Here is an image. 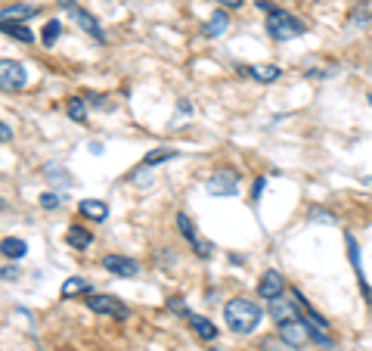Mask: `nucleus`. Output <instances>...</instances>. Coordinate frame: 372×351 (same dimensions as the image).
I'll return each instance as SVG.
<instances>
[{
    "label": "nucleus",
    "mask_w": 372,
    "mask_h": 351,
    "mask_svg": "<svg viewBox=\"0 0 372 351\" xmlns=\"http://www.w3.org/2000/svg\"><path fill=\"white\" fill-rule=\"evenodd\" d=\"M19 274H22V270H19L16 264H12V268H10V264H6V268H3V280H16Z\"/></svg>",
    "instance_id": "473e14b6"
},
{
    "label": "nucleus",
    "mask_w": 372,
    "mask_h": 351,
    "mask_svg": "<svg viewBox=\"0 0 372 351\" xmlns=\"http://www.w3.org/2000/svg\"><path fill=\"white\" fill-rule=\"evenodd\" d=\"M0 249H3V255H6V258H22L25 252H28V243H25V239H12V237H6L3 243H0Z\"/></svg>",
    "instance_id": "5701e85b"
},
{
    "label": "nucleus",
    "mask_w": 372,
    "mask_h": 351,
    "mask_svg": "<svg viewBox=\"0 0 372 351\" xmlns=\"http://www.w3.org/2000/svg\"><path fill=\"white\" fill-rule=\"evenodd\" d=\"M369 19H372V3H369V0H366V3H360V7H353L351 26H366Z\"/></svg>",
    "instance_id": "393cba45"
},
{
    "label": "nucleus",
    "mask_w": 372,
    "mask_h": 351,
    "mask_svg": "<svg viewBox=\"0 0 372 351\" xmlns=\"http://www.w3.org/2000/svg\"><path fill=\"white\" fill-rule=\"evenodd\" d=\"M90 283L84 280V277H68L65 283H62V299H74V295H81V292H90Z\"/></svg>",
    "instance_id": "6ab92c4d"
},
{
    "label": "nucleus",
    "mask_w": 372,
    "mask_h": 351,
    "mask_svg": "<svg viewBox=\"0 0 372 351\" xmlns=\"http://www.w3.org/2000/svg\"><path fill=\"white\" fill-rule=\"evenodd\" d=\"M43 171H47V177H50L53 183H65V187H72V183H74L72 177H68V171H65V168H59V165H47Z\"/></svg>",
    "instance_id": "a878e982"
},
{
    "label": "nucleus",
    "mask_w": 372,
    "mask_h": 351,
    "mask_svg": "<svg viewBox=\"0 0 372 351\" xmlns=\"http://www.w3.org/2000/svg\"><path fill=\"white\" fill-rule=\"evenodd\" d=\"M344 245H347V258H351V268L360 280V289H363V299L366 305H372V289H369V280H366V270H363V258H360V245H357V237L353 233H344Z\"/></svg>",
    "instance_id": "0eeeda50"
},
{
    "label": "nucleus",
    "mask_w": 372,
    "mask_h": 351,
    "mask_svg": "<svg viewBox=\"0 0 372 351\" xmlns=\"http://www.w3.org/2000/svg\"><path fill=\"white\" fill-rule=\"evenodd\" d=\"M41 205L47 208V212H56V208L62 205V196L59 193H41Z\"/></svg>",
    "instance_id": "cd10ccee"
},
{
    "label": "nucleus",
    "mask_w": 372,
    "mask_h": 351,
    "mask_svg": "<svg viewBox=\"0 0 372 351\" xmlns=\"http://www.w3.org/2000/svg\"><path fill=\"white\" fill-rule=\"evenodd\" d=\"M65 243H68V249L84 252L87 245H93V233L87 230V227H81V224H72L65 230Z\"/></svg>",
    "instance_id": "2eb2a0df"
},
{
    "label": "nucleus",
    "mask_w": 372,
    "mask_h": 351,
    "mask_svg": "<svg viewBox=\"0 0 372 351\" xmlns=\"http://www.w3.org/2000/svg\"><path fill=\"white\" fill-rule=\"evenodd\" d=\"M217 3H223V7H229V10H239L242 7V0H217Z\"/></svg>",
    "instance_id": "c9c22d12"
},
{
    "label": "nucleus",
    "mask_w": 372,
    "mask_h": 351,
    "mask_svg": "<svg viewBox=\"0 0 372 351\" xmlns=\"http://www.w3.org/2000/svg\"><path fill=\"white\" fill-rule=\"evenodd\" d=\"M177 230H180V237H183L186 243L192 245V252H196L198 258H211V255H214V243H211V239H205L202 233L196 230V224H192V218L186 212L177 214Z\"/></svg>",
    "instance_id": "20e7f679"
},
{
    "label": "nucleus",
    "mask_w": 372,
    "mask_h": 351,
    "mask_svg": "<svg viewBox=\"0 0 372 351\" xmlns=\"http://www.w3.org/2000/svg\"><path fill=\"white\" fill-rule=\"evenodd\" d=\"M254 7H258V10H264V13H273V10H276V7H273V3H270V0H254Z\"/></svg>",
    "instance_id": "72a5a7b5"
},
{
    "label": "nucleus",
    "mask_w": 372,
    "mask_h": 351,
    "mask_svg": "<svg viewBox=\"0 0 372 351\" xmlns=\"http://www.w3.org/2000/svg\"><path fill=\"white\" fill-rule=\"evenodd\" d=\"M183 317H186V323L192 326V332H196L198 339H205V342H214V339H217V326L211 323L208 317H202V314H192V311H186Z\"/></svg>",
    "instance_id": "ddd939ff"
},
{
    "label": "nucleus",
    "mask_w": 372,
    "mask_h": 351,
    "mask_svg": "<svg viewBox=\"0 0 372 351\" xmlns=\"http://www.w3.org/2000/svg\"><path fill=\"white\" fill-rule=\"evenodd\" d=\"M25 81H28V75H25L22 63H10V59L0 63V84H3V90H22Z\"/></svg>",
    "instance_id": "1a4fd4ad"
},
{
    "label": "nucleus",
    "mask_w": 372,
    "mask_h": 351,
    "mask_svg": "<svg viewBox=\"0 0 372 351\" xmlns=\"http://www.w3.org/2000/svg\"><path fill=\"white\" fill-rule=\"evenodd\" d=\"M41 13V7L34 3H12V7H3V22H19V19H31V16Z\"/></svg>",
    "instance_id": "f3484780"
},
{
    "label": "nucleus",
    "mask_w": 372,
    "mask_h": 351,
    "mask_svg": "<svg viewBox=\"0 0 372 351\" xmlns=\"http://www.w3.org/2000/svg\"><path fill=\"white\" fill-rule=\"evenodd\" d=\"M239 183H242L239 171H214V174L205 181V187H208L211 196H220V199H227V196H236Z\"/></svg>",
    "instance_id": "39448f33"
},
{
    "label": "nucleus",
    "mask_w": 372,
    "mask_h": 351,
    "mask_svg": "<svg viewBox=\"0 0 372 351\" xmlns=\"http://www.w3.org/2000/svg\"><path fill=\"white\" fill-rule=\"evenodd\" d=\"M3 34L12 41H22V44H31L34 41V32L28 26H19V22H3Z\"/></svg>",
    "instance_id": "aec40b11"
},
{
    "label": "nucleus",
    "mask_w": 372,
    "mask_h": 351,
    "mask_svg": "<svg viewBox=\"0 0 372 351\" xmlns=\"http://www.w3.org/2000/svg\"><path fill=\"white\" fill-rule=\"evenodd\" d=\"M307 218L310 221H320V224H335V214H329L326 208H310Z\"/></svg>",
    "instance_id": "c85d7f7f"
},
{
    "label": "nucleus",
    "mask_w": 372,
    "mask_h": 351,
    "mask_svg": "<svg viewBox=\"0 0 372 351\" xmlns=\"http://www.w3.org/2000/svg\"><path fill=\"white\" fill-rule=\"evenodd\" d=\"M84 301H87V308H90L93 314H112V317H118V320L130 317L127 305H121L115 295H90V299H84Z\"/></svg>",
    "instance_id": "6e6552de"
},
{
    "label": "nucleus",
    "mask_w": 372,
    "mask_h": 351,
    "mask_svg": "<svg viewBox=\"0 0 372 351\" xmlns=\"http://www.w3.org/2000/svg\"><path fill=\"white\" fill-rule=\"evenodd\" d=\"M279 326V339H282L289 348H304L310 342V326L307 320H285V323H276Z\"/></svg>",
    "instance_id": "423d86ee"
},
{
    "label": "nucleus",
    "mask_w": 372,
    "mask_h": 351,
    "mask_svg": "<svg viewBox=\"0 0 372 351\" xmlns=\"http://www.w3.org/2000/svg\"><path fill=\"white\" fill-rule=\"evenodd\" d=\"M298 301L295 299H285V295H279V299L270 301V317L276 320V323H285V320H298Z\"/></svg>",
    "instance_id": "f8f14e48"
},
{
    "label": "nucleus",
    "mask_w": 372,
    "mask_h": 351,
    "mask_svg": "<svg viewBox=\"0 0 372 351\" xmlns=\"http://www.w3.org/2000/svg\"><path fill=\"white\" fill-rule=\"evenodd\" d=\"M103 268L109 270V274H115V277H124V280H130V277L140 274V261H134V258H127V255H105Z\"/></svg>",
    "instance_id": "9d476101"
},
{
    "label": "nucleus",
    "mask_w": 372,
    "mask_h": 351,
    "mask_svg": "<svg viewBox=\"0 0 372 351\" xmlns=\"http://www.w3.org/2000/svg\"><path fill=\"white\" fill-rule=\"evenodd\" d=\"M59 32H62V22H59V19H50L47 26H43V34H41L43 47H53L56 38H59Z\"/></svg>",
    "instance_id": "b1692460"
},
{
    "label": "nucleus",
    "mask_w": 372,
    "mask_h": 351,
    "mask_svg": "<svg viewBox=\"0 0 372 351\" xmlns=\"http://www.w3.org/2000/svg\"><path fill=\"white\" fill-rule=\"evenodd\" d=\"M369 106H372V97H369Z\"/></svg>",
    "instance_id": "e433bc0d"
},
{
    "label": "nucleus",
    "mask_w": 372,
    "mask_h": 351,
    "mask_svg": "<svg viewBox=\"0 0 372 351\" xmlns=\"http://www.w3.org/2000/svg\"><path fill=\"white\" fill-rule=\"evenodd\" d=\"M0 137H3V143H10V137H12V134H10V125H6V121L0 125Z\"/></svg>",
    "instance_id": "f704fd0d"
},
{
    "label": "nucleus",
    "mask_w": 372,
    "mask_h": 351,
    "mask_svg": "<svg viewBox=\"0 0 372 351\" xmlns=\"http://www.w3.org/2000/svg\"><path fill=\"white\" fill-rule=\"evenodd\" d=\"M239 75H248V78H254V81L258 84H273L276 81L279 75H282V72H279V66H242L239 69Z\"/></svg>",
    "instance_id": "dca6fc26"
},
{
    "label": "nucleus",
    "mask_w": 372,
    "mask_h": 351,
    "mask_svg": "<svg viewBox=\"0 0 372 351\" xmlns=\"http://www.w3.org/2000/svg\"><path fill=\"white\" fill-rule=\"evenodd\" d=\"M167 311H174V314H186V311H189V308L183 305V299H180V295H174V299L167 301Z\"/></svg>",
    "instance_id": "7c9ffc66"
},
{
    "label": "nucleus",
    "mask_w": 372,
    "mask_h": 351,
    "mask_svg": "<svg viewBox=\"0 0 372 351\" xmlns=\"http://www.w3.org/2000/svg\"><path fill=\"white\" fill-rule=\"evenodd\" d=\"M267 34H270L273 41H291V38H301L304 32H307V26H304V19H298L295 13H289V10H273V13H267V22H264Z\"/></svg>",
    "instance_id": "f03ea898"
},
{
    "label": "nucleus",
    "mask_w": 372,
    "mask_h": 351,
    "mask_svg": "<svg viewBox=\"0 0 372 351\" xmlns=\"http://www.w3.org/2000/svg\"><path fill=\"white\" fill-rule=\"evenodd\" d=\"M264 187H267V177H258V181H254V187H251V199H254V202H260V193H264Z\"/></svg>",
    "instance_id": "2f4dec72"
},
{
    "label": "nucleus",
    "mask_w": 372,
    "mask_h": 351,
    "mask_svg": "<svg viewBox=\"0 0 372 351\" xmlns=\"http://www.w3.org/2000/svg\"><path fill=\"white\" fill-rule=\"evenodd\" d=\"M229 28V16H227V10H214V13H211V19L205 22V34H208V38H220L223 32H227Z\"/></svg>",
    "instance_id": "a211bd4d"
},
{
    "label": "nucleus",
    "mask_w": 372,
    "mask_h": 351,
    "mask_svg": "<svg viewBox=\"0 0 372 351\" xmlns=\"http://www.w3.org/2000/svg\"><path fill=\"white\" fill-rule=\"evenodd\" d=\"M56 7L62 10V13H68L74 22H78V28L81 32H87L90 38H96L99 44H105V32L99 28V22H96V16H90L84 7H78L74 0H56Z\"/></svg>",
    "instance_id": "7ed1b4c3"
},
{
    "label": "nucleus",
    "mask_w": 372,
    "mask_h": 351,
    "mask_svg": "<svg viewBox=\"0 0 372 351\" xmlns=\"http://www.w3.org/2000/svg\"><path fill=\"white\" fill-rule=\"evenodd\" d=\"M65 112H68V119L72 121H87V100L84 97H68Z\"/></svg>",
    "instance_id": "4be33fe9"
},
{
    "label": "nucleus",
    "mask_w": 372,
    "mask_h": 351,
    "mask_svg": "<svg viewBox=\"0 0 372 351\" xmlns=\"http://www.w3.org/2000/svg\"><path fill=\"white\" fill-rule=\"evenodd\" d=\"M260 320H264V308L251 299H242L239 295V299H229L227 305H223V323H227L229 332H236V336H251L260 326Z\"/></svg>",
    "instance_id": "f257e3e1"
},
{
    "label": "nucleus",
    "mask_w": 372,
    "mask_h": 351,
    "mask_svg": "<svg viewBox=\"0 0 372 351\" xmlns=\"http://www.w3.org/2000/svg\"><path fill=\"white\" fill-rule=\"evenodd\" d=\"M189 115H192V103L189 100H177V112H174V119H171V128H180V121L189 119Z\"/></svg>",
    "instance_id": "bb28decb"
},
{
    "label": "nucleus",
    "mask_w": 372,
    "mask_h": 351,
    "mask_svg": "<svg viewBox=\"0 0 372 351\" xmlns=\"http://www.w3.org/2000/svg\"><path fill=\"white\" fill-rule=\"evenodd\" d=\"M177 156H180L177 150H167V146H161V150L146 152V159H143L140 168H152V165H158V162H171V159H177Z\"/></svg>",
    "instance_id": "412c9836"
},
{
    "label": "nucleus",
    "mask_w": 372,
    "mask_h": 351,
    "mask_svg": "<svg viewBox=\"0 0 372 351\" xmlns=\"http://www.w3.org/2000/svg\"><path fill=\"white\" fill-rule=\"evenodd\" d=\"M90 106H96V109H112V103H109V97H103V94H87L84 97Z\"/></svg>",
    "instance_id": "c756f323"
},
{
    "label": "nucleus",
    "mask_w": 372,
    "mask_h": 351,
    "mask_svg": "<svg viewBox=\"0 0 372 351\" xmlns=\"http://www.w3.org/2000/svg\"><path fill=\"white\" fill-rule=\"evenodd\" d=\"M258 295H260V299H267V301L285 295L282 274H279V270H264V274H260V283H258Z\"/></svg>",
    "instance_id": "9b49d317"
},
{
    "label": "nucleus",
    "mask_w": 372,
    "mask_h": 351,
    "mask_svg": "<svg viewBox=\"0 0 372 351\" xmlns=\"http://www.w3.org/2000/svg\"><path fill=\"white\" fill-rule=\"evenodd\" d=\"M78 212L84 214L87 221H93V224H103V221L109 218V205H105L103 199H81Z\"/></svg>",
    "instance_id": "4468645a"
}]
</instances>
